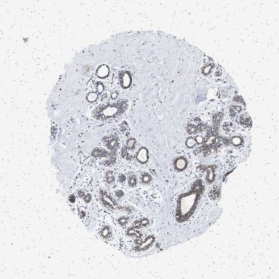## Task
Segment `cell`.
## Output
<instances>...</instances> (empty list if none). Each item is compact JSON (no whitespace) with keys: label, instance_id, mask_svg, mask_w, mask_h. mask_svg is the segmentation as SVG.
Returning a JSON list of instances; mask_svg holds the SVG:
<instances>
[{"label":"cell","instance_id":"1","mask_svg":"<svg viewBox=\"0 0 279 279\" xmlns=\"http://www.w3.org/2000/svg\"><path fill=\"white\" fill-rule=\"evenodd\" d=\"M204 187V183L201 180H196L192 184L189 191L180 196L178 201V214L185 213L189 216L192 214L203 193Z\"/></svg>","mask_w":279,"mask_h":279},{"label":"cell","instance_id":"2","mask_svg":"<svg viewBox=\"0 0 279 279\" xmlns=\"http://www.w3.org/2000/svg\"><path fill=\"white\" fill-rule=\"evenodd\" d=\"M128 100H121L108 102L96 107L92 112L93 118L105 121L118 118L125 112L128 107Z\"/></svg>","mask_w":279,"mask_h":279},{"label":"cell","instance_id":"3","mask_svg":"<svg viewBox=\"0 0 279 279\" xmlns=\"http://www.w3.org/2000/svg\"><path fill=\"white\" fill-rule=\"evenodd\" d=\"M222 144L223 138L217 136L216 128L210 129L206 137L204 138L202 146L195 149L193 153L195 156L201 154L204 157H206L216 151Z\"/></svg>","mask_w":279,"mask_h":279},{"label":"cell","instance_id":"4","mask_svg":"<svg viewBox=\"0 0 279 279\" xmlns=\"http://www.w3.org/2000/svg\"><path fill=\"white\" fill-rule=\"evenodd\" d=\"M201 171L206 173V182L208 185H211L215 181L216 166L214 164L210 165H201L198 167Z\"/></svg>","mask_w":279,"mask_h":279},{"label":"cell","instance_id":"5","mask_svg":"<svg viewBox=\"0 0 279 279\" xmlns=\"http://www.w3.org/2000/svg\"><path fill=\"white\" fill-rule=\"evenodd\" d=\"M102 141L107 149L112 152L115 151L119 146V137L116 135H111L105 136L103 138Z\"/></svg>","mask_w":279,"mask_h":279},{"label":"cell","instance_id":"6","mask_svg":"<svg viewBox=\"0 0 279 279\" xmlns=\"http://www.w3.org/2000/svg\"><path fill=\"white\" fill-rule=\"evenodd\" d=\"M100 199L102 203L108 209L114 208L116 203L114 199L107 191H101L100 194Z\"/></svg>","mask_w":279,"mask_h":279},{"label":"cell","instance_id":"7","mask_svg":"<svg viewBox=\"0 0 279 279\" xmlns=\"http://www.w3.org/2000/svg\"><path fill=\"white\" fill-rule=\"evenodd\" d=\"M223 144L238 147L243 144L244 140L242 137L234 136L229 138H223Z\"/></svg>","mask_w":279,"mask_h":279},{"label":"cell","instance_id":"8","mask_svg":"<svg viewBox=\"0 0 279 279\" xmlns=\"http://www.w3.org/2000/svg\"><path fill=\"white\" fill-rule=\"evenodd\" d=\"M175 169L178 171H182L186 169L188 165V161L185 157L181 156L177 157L173 163Z\"/></svg>","mask_w":279,"mask_h":279},{"label":"cell","instance_id":"9","mask_svg":"<svg viewBox=\"0 0 279 279\" xmlns=\"http://www.w3.org/2000/svg\"><path fill=\"white\" fill-rule=\"evenodd\" d=\"M149 158L148 151L146 147H142L137 153L136 159L139 163L145 164L147 162Z\"/></svg>","mask_w":279,"mask_h":279},{"label":"cell","instance_id":"10","mask_svg":"<svg viewBox=\"0 0 279 279\" xmlns=\"http://www.w3.org/2000/svg\"><path fill=\"white\" fill-rule=\"evenodd\" d=\"M206 128V125L203 124H199L198 125L189 124L187 127L186 130L189 135H194L203 132Z\"/></svg>","mask_w":279,"mask_h":279},{"label":"cell","instance_id":"11","mask_svg":"<svg viewBox=\"0 0 279 279\" xmlns=\"http://www.w3.org/2000/svg\"><path fill=\"white\" fill-rule=\"evenodd\" d=\"M100 238L104 239H110L112 235V231L110 226L105 224L102 226L99 231Z\"/></svg>","mask_w":279,"mask_h":279},{"label":"cell","instance_id":"12","mask_svg":"<svg viewBox=\"0 0 279 279\" xmlns=\"http://www.w3.org/2000/svg\"><path fill=\"white\" fill-rule=\"evenodd\" d=\"M136 140L135 138H130L127 141L125 145L122 148V149L129 153V152L133 151L135 150L136 148Z\"/></svg>","mask_w":279,"mask_h":279},{"label":"cell","instance_id":"13","mask_svg":"<svg viewBox=\"0 0 279 279\" xmlns=\"http://www.w3.org/2000/svg\"><path fill=\"white\" fill-rule=\"evenodd\" d=\"M110 154L104 149L96 147L93 149L92 152V156L93 157H107Z\"/></svg>","mask_w":279,"mask_h":279},{"label":"cell","instance_id":"14","mask_svg":"<svg viewBox=\"0 0 279 279\" xmlns=\"http://www.w3.org/2000/svg\"><path fill=\"white\" fill-rule=\"evenodd\" d=\"M238 122L243 126L251 127L252 125V121L250 117L247 114H244L240 117Z\"/></svg>","mask_w":279,"mask_h":279},{"label":"cell","instance_id":"15","mask_svg":"<svg viewBox=\"0 0 279 279\" xmlns=\"http://www.w3.org/2000/svg\"><path fill=\"white\" fill-rule=\"evenodd\" d=\"M221 186L219 185L214 186L209 192V196L212 200H216L219 199L220 196Z\"/></svg>","mask_w":279,"mask_h":279},{"label":"cell","instance_id":"16","mask_svg":"<svg viewBox=\"0 0 279 279\" xmlns=\"http://www.w3.org/2000/svg\"><path fill=\"white\" fill-rule=\"evenodd\" d=\"M152 179L151 176L147 172L142 173L140 176L141 182L144 185L150 184Z\"/></svg>","mask_w":279,"mask_h":279},{"label":"cell","instance_id":"17","mask_svg":"<svg viewBox=\"0 0 279 279\" xmlns=\"http://www.w3.org/2000/svg\"><path fill=\"white\" fill-rule=\"evenodd\" d=\"M105 181L107 184H113L115 181V174L114 172L109 171L106 172L105 176Z\"/></svg>","mask_w":279,"mask_h":279},{"label":"cell","instance_id":"18","mask_svg":"<svg viewBox=\"0 0 279 279\" xmlns=\"http://www.w3.org/2000/svg\"><path fill=\"white\" fill-rule=\"evenodd\" d=\"M185 144L188 148H192L198 145L195 137H190L187 138L185 142Z\"/></svg>","mask_w":279,"mask_h":279},{"label":"cell","instance_id":"19","mask_svg":"<svg viewBox=\"0 0 279 279\" xmlns=\"http://www.w3.org/2000/svg\"><path fill=\"white\" fill-rule=\"evenodd\" d=\"M130 220L129 217L122 216L118 218L117 220V224L121 227H124L128 224Z\"/></svg>","mask_w":279,"mask_h":279},{"label":"cell","instance_id":"20","mask_svg":"<svg viewBox=\"0 0 279 279\" xmlns=\"http://www.w3.org/2000/svg\"><path fill=\"white\" fill-rule=\"evenodd\" d=\"M128 185L131 187H135L137 184V178L136 176L132 174L128 177Z\"/></svg>","mask_w":279,"mask_h":279},{"label":"cell","instance_id":"21","mask_svg":"<svg viewBox=\"0 0 279 279\" xmlns=\"http://www.w3.org/2000/svg\"><path fill=\"white\" fill-rule=\"evenodd\" d=\"M98 93L96 92H92L89 93L87 96V100L89 102L93 103L97 101L98 98Z\"/></svg>","mask_w":279,"mask_h":279},{"label":"cell","instance_id":"22","mask_svg":"<svg viewBox=\"0 0 279 279\" xmlns=\"http://www.w3.org/2000/svg\"><path fill=\"white\" fill-rule=\"evenodd\" d=\"M223 117L222 113L220 112L219 113L215 114L214 117H213V120H214V122L216 123V124L217 125V124L219 123L220 121L221 120Z\"/></svg>","mask_w":279,"mask_h":279},{"label":"cell","instance_id":"23","mask_svg":"<svg viewBox=\"0 0 279 279\" xmlns=\"http://www.w3.org/2000/svg\"><path fill=\"white\" fill-rule=\"evenodd\" d=\"M233 101L234 102L240 103L242 104H245V102L243 98L239 96H236L234 97L233 99Z\"/></svg>","mask_w":279,"mask_h":279},{"label":"cell","instance_id":"24","mask_svg":"<svg viewBox=\"0 0 279 279\" xmlns=\"http://www.w3.org/2000/svg\"><path fill=\"white\" fill-rule=\"evenodd\" d=\"M232 108L236 112L240 113L242 111V107L241 106L238 105H232Z\"/></svg>","mask_w":279,"mask_h":279},{"label":"cell","instance_id":"25","mask_svg":"<svg viewBox=\"0 0 279 279\" xmlns=\"http://www.w3.org/2000/svg\"><path fill=\"white\" fill-rule=\"evenodd\" d=\"M92 196L90 194H87L85 195L83 197V200L86 203H90L92 200Z\"/></svg>","mask_w":279,"mask_h":279},{"label":"cell","instance_id":"26","mask_svg":"<svg viewBox=\"0 0 279 279\" xmlns=\"http://www.w3.org/2000/svg\"><path fill=\"white\" fill-rule=\"evenodd\" d=\"M96 88H97L98 93L99 95L101 94L103 91H104V86H103L102 84H98L97 85Z\"/></svg>","mask_w":279,"mask_h":279},{"label":"cell","instance_id":"27","mask_svg":"<svg viewBox=\"0 0 279 279\" xmlns=\"http://www.w3.org/2000/svg\"><path fill=\"white\" fill-rule=\"evenodd\" d=\"M118 181L120 183H124L126 180V177L123 174H121L118 177Z\"/></svg>","mask_w":279,"mask_h":279},{"label":"cell","instance_id":"28","mask_svg":"<svg viewBox=\"0 0 279 279\" xmlns=\"http://www.w3.org/2000/svg\"><path fill=\"white\" fill-rule=\"evenodd\" d=\"M115 195L116 197L118 198V199H121L124 196L125 194L122 191L117 190L115 192Z\"/></svg>","mask_w":279,"mask_h":279},{"label":"cell","instance_id":"29","mask_svg":"<svg viewBox=\"0 0 279 279\" xmlns=\"http://www.w3.org/2000/svg\"><path fill=\"white\" fill-rule=\"evenodd\" d=\"M195 139L198 145L202 144L204 141V138L200 136H197L195 137Z\"/></svg>","mask_w":279,"mask_h":279},{"label":"cell","instance_id":"30","mask_svg":"<svg viewBox=\"0 0 279 279\" xmlns=\"http://www.w3.org/2000/svg\"><path fill=\"white\" fill-rule=\"evenodd\" d=\"M119 95V93L117 91L111 93V95H110V97L112 100H115L118 97Z\"/></svg>","mask_w":279,"mask_h":279},{"label":"cell","instance_id":"31","mask_svg":"<svg viewBox=\"0 0 279 279\" xmlns=\"http://www.w3.org/2000/svg\"><path fill=\"white\" fill-rule=\"evenodd\" d=\"M230 125L228 123H225L223 125V130L227 132H229L230 130Z\"/></svg>","mask_w":279,"mask_h":279},{"label":"cell","instance_id":"32","mask_svg":"<svg viewBox=\"0 0 279 279\" xmlns=\"http://www.w3.org/2000/svg\"><path fill=\"white\" fill-rule=\"evenodd\" d=\"M69 201L70 202V203H75V202L76 198H75L74 195H71L69 196Z\"/></svg>","mask_w":279,"mask_h":279},{"label":"cell","instance_id":"33","mask_svg":"<svg viewBox=\"0 0 279 279\" xmlns=\"http://www.w3.org/2000/svg\"><path fill=\"white\" fill-rule=\"evenodd\" d=\"M229 114L230 116L232 117H234L236 116V112L234 111V110L231 108L230 109Z\"/></svg>","mask_w":279,"mask_h":279},{"label":"cell","instance_id":"34","mask_svg":"<svg viewBox=\"0 0 279 279\" xmlns=\"http://www.w3.org/2000/svg\"><path fill=\"white\" fill-rule=\"evenodd\" d=\"M78 194L79 197H83L85 196V192L83 191L80 190L78 192Z\"/></svg>","mask_w":279,"mask_h":279},{"label":"cell","instance_id":"35","mask_svg":"<svg viewBox=\"0 0 279 279\" xmlns=\"http://www.w3.org/2000/svg\"><path fill=\"white\" fill-rule=\"evenodd\" d=\"M85 215H86V213H85L84 211H82L81 212L80 214L81 217L82 218L84 217H85Z\"/></svg>","mask_w":279,"mask_h":279}]
</instances>
